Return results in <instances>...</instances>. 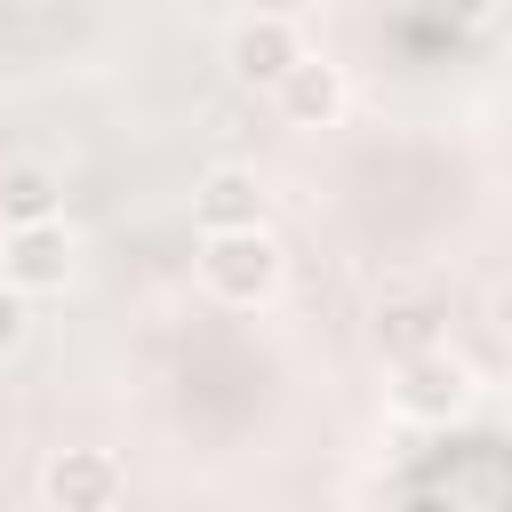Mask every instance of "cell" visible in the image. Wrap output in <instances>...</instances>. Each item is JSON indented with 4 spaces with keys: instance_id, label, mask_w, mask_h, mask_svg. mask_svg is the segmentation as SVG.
<instances>
[{
    "instance_id": "obj_10",
    "label": "cell",
    "mask_w": 512,
    "mask_h": 512,
    "mask_svg": "<svg viewBox=\"0 0 512 512\" xmlns=\"http://www.w3.org/2000/svg\"><path fill=\"white\" fill-rule=\"evenodd\" d=\"M440 8H448L456 24H488V16H496V0H440Z\"/></svg>"
},
{
    "instance_id": "obj_11",
    "label": "cell",
    "mask_w": 512,
    "mask_h": 512,
    "mask_svg": "<svg viewBox=\"0 0 512 512\" xmlns=\"http://www.w3.org/2000/svg\"><path fill=\"white\" fill-rule=\"evenodd\" d=\"M192 8H200V16H224V8H240V0H192Z\"/></svg>"
},
{
    "instance_id": "obj_1",
    "label": "cell",
    "mask_w": 512,
    "mask_h": 512,
    "mask_svg": "<svg viewBox=\"0 0 512 512\" xmlns=\"http://www.w3.org/2000/svg\"><path fill=\"white\" fill-rule=\"evenodd\" d=\"M192 264H200V288L216 304H232V312L272 304L280 280H288V256H280L272 224H256V232H200V256Z\"/></svg>"
},
{
    "instance_id": "obj_4",
    "label": "cell",
    "mask_w": 512,
    "mask_h": 512,
    "mask_svg": "<svg viewBox=\"0 0 512 512\" xmlns=\"http://www.w3.org/2000/svg\"><path fill=\"white\" fill-rule=\"evenodd\" d=\"M120 488H128V472H120L112 448H56L40 464V504L48 512H112Z\"/></svg>"
},
{
    "instance_id": "obj_6",
    "label": "cell",
    "mask_w": 512,
    "mask_h": 512,
    "mask_svg": "<svg viewBox=\"0 0 512 512\" xmlns=\"http://www.w3.org/2000/svg\"><path fill=\"white\" fill-rule=\"evenodd\" d=\"M264 176L256 168H240V160H216L200 184H192V224L200 232H256L264 224Z\"/></svg>"
},
{
    "instance_id": "obj_7",
    "label": "cell",
    "mask_w": 512,
    "mask_h": 512,
    "mask_svg": "<svg viewBox=\"0 0 512 512\" xmlns=\"http://www.w3.org/2000/svg\"><path fill=\"white\" fill-rule=\"evenodd\" d=\"M272 104H280V120L288 128H336L344 120V104H352V88H344V64H328V56H296V72L272 88Z\"/></svg>"
},
{
    "instance_id": "obj_5",
    "label": "cell",
    "mask_w": 512,
    "mask_h": 512,
    "mask_svg": "<svg viewBox=\"0 0 512 512\" xmlns=\"http://www.w3.org/2000/svg\"><path fill=\"white\" fill-rule=\"evenodd\" d=\"M296 56H304V32H296L288 16H240V24H232V40H224L232 80H240V88H264V96L296 72Z\"/></svg>"
},
{
    "instance_id": "obj_3",
    "label": "cell",
    "mask_w": 512,
    "mask_h": 512,
    "mask_svg": "<svg viewBox=\"0 0 512 512\" xmlns=\"http://www.w3.org/2000/svg\"><path fill=\"white\" fill-rule=\"evenodd\" d=\"M72 264H80V248H72V224H64V216L0 232V280H8L16 296H56V288H72Z\"/></svg>"
},
{
    "instance_id": "obj_12",
    "label": "cell",
    "mask_w": 512,
    "mask_h": 512,
    "mask_svg": "<svg viewBox=\"0 0 512 512\" xmlns=\"http://www.w3.org/2000/svg\"><path fill=\"white\" fill-rule=\"evenodd\" d=\"M296 8H320V0H296Z\"/></svg>"
},
{
    "instance_id": "obj_8",
    "label": "cell",
    "mask_w": 512,
    "mask_h": 512,
    "mask_svg": "<svg viewBox=\"0 0 512 512\" xmlns=\"http://www.w3.org/2000/svg\"><path fill=\"white\" fill-rule=\"evenodd\" d=\"M48 216H64V184H56V168H40V160L0 168V232H16V224H48Z\"/></svg>"
},
{
    "instance_id": "obj_2",
    "label": "cell",
    "mask_w": 512,
    "mask_h": 512,
    "mask_svg": "<svg viewBox=\"0 0 512 512\" xmlns=\"http://www.w3.org/2000/svg\"><path fill=\"white\" fill-rule=\"evenodd\" d=\"M472 368L448 352V344H432V352H416V360H400V376H392V408L408 416V424H456L464 408H472Z\"/></svg>"
},
{
    "instance_id": "obj_9",
    "label": "cell",
    "mask_w": 512,
    "mask_h": 512,
    "mask_svg": "<svg viewBox=\"0 0 512 512\" xmlns=\"http://www.w3.org/2000/svg\"><path fill=\"white\" fill-rule=\"evenodd\" d=\"M24 336H32V296H16V288L0 280V360L24 352Z\"/></svg>"
}]
</instances>
